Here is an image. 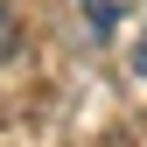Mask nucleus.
Listing matches in <instances>:
<instances>
[{
  "label": "nucleus",
  "instance_id": "nucleus-1",
  "mask_svg": "<svg viewBox=\"0 0 147 147\" xmlns=\"http://www.w3.org/2000/svg\"><path fill=\"white\" fill-rule=\"evenodd\" d=\"M133 0H84V21H91V42H112V28L126 21Z\"/></svg>",
  "mask_w": 147,
  "mask_h": 147
},
{
  "label": "nucleus",
  "instance_id": "nucleus-2",
  "mask_svg": "<svg viewBox=\"0 0 147 147\" xmlns=\"http://www.w3.org/2000/svg\"><path fill=\"white\" fill-rule=\"evenodd\" d=\"M133 70H140V77H147V42H140V56H133Z\"/></svg>",
  "mask_w": 147,
  "mask_h": 147
},
{
  "label": "nucleus",
  "instance_id": "nucleus-3",
  "mask_svg": "<svg viewBox=\"0 0 147 147\" xmlns=\"http://www.w3.org/2000/svg\"><path fill=\"white\" fill-rule=\"evenodd\" d=\"M0 49H7V7H0Z\"/></svg>",
  "mask_w": 147,
  "mask_h": 147
}]
</instances>
